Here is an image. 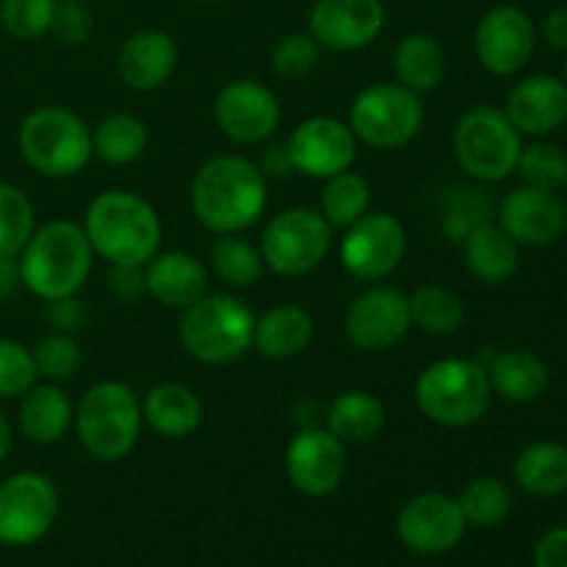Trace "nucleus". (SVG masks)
Segmentation results:
<instances>
[{
    "label": "nucleus",
    "mask_w": 567,
    "mask_h": 567,
    "mask_svg": "<svg viewBox=\"0 0 567 567\" xmlns=\"http://www.w3.org/2000/svg\"><path fill=\"white\" fill-rule=\"evenodd\" d=\"M269 183L258 164L244 155H214L192 181V210L210 233H241L264 216Z\"/></svg>",
    "instance_id": "obj_1"
},
{
    "label": "nucleus",
    "mask_w": 567,
    "mask_h": 567,
    "mask_svg": "<svg viewBox=\"0 0 567 567\" xmlns=\"http://www.w3.org/2000/svg\"><path fill=\"white\" fill-rule=\"evenodd\" d=\"M83 233L111 266H144L161 249V216L142 194L109 188L89 203Z\"/></svg>",
    "instance_id": "obj_2"
},
{
    "label": "nucleus",
    "mask_w": 567,
    "mask_h": 567,
    "mask_svg": "<svg viewBox=\"0 0 567 567\" xmlns=\"http://www.w3.org/2000/svg\"><path fill=\"white\" fill-rule=\"evenodd\" d=\"M20 280L33 297L44 302L75 297L86 286L94 266V249L83 225L70 219H55L37 227L17 255Z\"/></svg>",
    "instance_id": "obj_3"
},
{
    "label": "nucleus",
    "mask_w": 567,
    "mask_h": 567,
    "mask_svg": "<svg viewBox=\"0 0 567 567\" xmlns=\"http://www.w3.org/2000/svg\"><path fill=\"white\" fill-rule=\"evenodd\" d=\"M78 443L100 463H120L136 449L142 435V399L120 380L94 382L72 415Z\"/></svg>",
    "instance_id": "obj_4"
},
{
    "label": "nucleus",
    "mask_w": 567,
    "mask_h": 567,
    "mask_svg": "<svg viewBox=\"0 0 567 567\" xmlns=\"http://www.w3.org/2000/svg\"><path fill=\"white\" fill-rule=\"evenodd\" d=\"M255 319L252 308L236 293H205L183 310L177 336L188 358L205 365H225L252 349Z\"/></svg>",
    "instance_id": "obj_5"
},
{
    "label": "nucleus",
    "mask_w": 567,
    "mask_h": 567,
    "mask_svg": "<svg viewBox=\"0 0 567 567\" xmlns=\"http://www.w3.org/2000/svg\"><path fill=\"white\" fill-rule=\"evenodd\" d=\"M491 380L485 365L468 358L432 360L415 380V404L446 430H465L491 408Z\"/></svg>",
    "instance_id": "obj_6"
},
{
    "label": "nucleus",
    "mask_w": 567,
    "mask_h": 567,
    "mask_svg": "<svg viewBox=\"0 0 567 567\" xmlns=\"http://www.w3.org/2000/svg\"><path fill=\"white\" fill-rule=\"evenodd\" d=\"M17 144L33 172L44 177H75L94 158L92 131L81 114L64 105H42L22 120Z\"/></svg>",
    "instance_id": "obj_7"
},
{
    "label": "nucleus",
    "mask_w": 567,
    "mask_h": 567,
    "mask_svg": "<svg viewBox=\"0 0 567 567\" xmlns=\"http://www.w3.org/2000/svg\"><path fill=\"white\" fill-rule=\"evenodd\" d=\"M524 136L515 131L504 109L474 105L452 131V153L460 169L480 183H502L518 166Z\"/></svg>",
    "instance_id": "obj_8"
},
{
    "label": "nucleus",
    "mask_w": 567,
    "mask_h": 567,
    "mask_svg": "<svg viewBox=\"0 0 567 567\" xmlns=\"http://www.w3.org/2000/svg\"><path fill=\"white\" fill-rule=\"evenodd\" d=\"M349 127L369 147L399 150L424 127V100L399 81L371 83L349 105Z\"/></svg>",
    "instance_id": "obj_9"
},
{
    "label": "nucleus",
    "mask_w": 567,
    "mask_h": 567,
    "mask_svg": "<svg viewBox=\"0 0 567 567\" xmlns=\"http://www.w3.org/2000/svg\"><path fill=\"white\" fill-rule=\"evenodd\" d=\"M332 247V227L316 208H288L277 214L260 236L266 269L282 277L310 275L324 264Z\"/></svg>",
    "instance_id": "obj_10"
},
{
    "label": "nucleus",
    "mask_w": 567,
    "mask_h": 567,
    "mask_svg": "<svg viewBox=\"0 0 567 567\" xmlns=\"http://www.w3.org/2000/svg\"><path fill=\"white\" fill-rule=\"evenodd\" d=\"M59 518V491L39 471H20L0 482V543L33 546Z\"/></svg>",
    "instance_id": "obj_11"
},
{
    "label": "nucleus",
    "mask_w": 567,
    "mask_h": 567,
    "mask_svg": "<svg viewBox=\"0 0 567 567\" xmlns=\"http://www.w3.org/2000/svg\"><path fill=\"white\" fill-rule=\"evenodd\" d=\"M404 252H408L404 225L385 210H369L358 221L343 227L341 247H338L343 269L365 282L391 277L402 266Z\"/></svg>",
    "instance_id": "obj_12"
},
{
    "label": "nucleus",
    "mask_w": 567,
    "mask_h": 567,
    "mask_svg": "<svg viewBox=\"0 0 567 567\" xmlns=\"http://www.w3.org/2000/svg\"><path fill=\"white\" fill-rule=\"evenodd\" d=\"M214 120L230 142L255 147L269 142L282 120L277 94L252 78H236L225 83L214 100Z\"/></svg>",
    "instance_id": "obj_13"
},
{
    "label": "nucleus",
    "mask_w": 567,
    "mask_h": 567,
    "mask_svg": "<svg viewBox=\"0 0 567 567\" xmlns=\"http://www.w3.org/2000/svg\"><path fill=\"white\" fill-rule=\"evenodd\" d=\"M349 446L324 426H302L286 446L288 482L302 496L321 498L336 493L349 474Z\"/></svg>",
    "instance_id": "obj_14"
},
{
    "label": "nucleus",
    "mask_w": 567,
    "mask_h": 567,
    "mask_svg": "<svg viewBox=\"0 0 567 567\" xmlns=\"http://www.w3.org/2000/svg\"><path fill=\"white\" fill-rule=\"evenodd\" d=\"M537 48V28L518 6H493L482 14L474 31V53L493 75H515L532 61Z\"/></svg>",
    "instance_id": "obj_15"
},
{
    "label": "nucleus",
    "mask_w": 567,
    "mask_h": 567,
    "mask_svg": "<svg viewBox=\"0 0 567 567\" xmlns=\"http://www.w3.org/2000/svg\"><path fill=\"white\" fill-rule=\"evenodd\" d=\"M413 327L408 293L391 286H374L354 297L343 316L347 341L360 352H388Z\"/></svg>",
    "instance_id": "obj_16"
},
{
    "label": "nucleus",
    "mask_w": 567,
    "mask_h": 567,
    "mask_svg": "<svg viewBox=\"0 0 567 567\" xmlns=\"http://www.w3.org/2000/svg\"><path fill=\"white\" fill-rule=\"evenodd\" d=\"M286 144L293 172H302L313 181H327L338 172L352 169L358 158V138L349 122L338 116H308L293 127Z\"/></svg>",
    "instance_id": "obj_17"
},
{
    "label": "nucleus",
    "mask_w": 567,
    "mask_h": 567,
    "mask_svg": "<svg viewBox=\"0 0 567 567\" xmlns=\"http://www.w3.org/2000/svg\"><path fill=\"white\" fill-rule=\"evenodd\" d=\"M465 515L446 493L413 496L396 515V535L415 554H446L465 537Z\"/></svg>",
    "instance_id": "obj_18"
},
{
    "label": "nucleus",
    "mask_w": 567,
    "mask_h": 567,
    "mask_svg": "<svg viewBox=\"0 0 567 567\" xmlns=\"http://www.w3.org/2000/svg\"><path fill=\"white\" fill-rule=\"evenodd\" d=\"M385 28L382 0H316L310 33L332 53H354L374 42Z\"/></svg>",
    "instance_id": "obj_19"
},
{
    "label": "nucleus",
    "mask_w": 567,
    "mask_h": 567,
    "mask_svg": "<svg viewBox=\"0 0 567 567\" xmlns=\"http://www.w3.org/2000/svg\"><path fill=\"white\" fill-rule=\"evenodd\" d=\"M498 225L518 241V247H548L565 236L567 203L559 192L518 186L504 194Z\"/></svg>",
    "instance_id": "obj_20"
},
{
    "label": "nucleus",
    "mask_w": 567,
    "mask_h": 567,
    "mask_svg": "<svg viewBox=\"0 0 567 567\" xmlns=\"http://www.w3.org/2000/svg\"><path fill=\"white\" fill-rule=\"evenodd\" d=\"M504 114L520 136H548L567 122V86L563 78L529 75L515 83L504 103Z\"/></svg>",
    "instance_id": "obj_21"
},
{
    "label": "nucleus",
    "mask_w": 567,
    "mask_h": 567,
    "mask_svg": "<svg viewBox=\"0 0 567 567\" xmlns=\"http://www.w3.org/2000/svg\"><path fill=\"white\" fill-rule=\"evenodd\" d=\"M177 66V42L161 28H142L122 42L116 75L133 92H155Z\"/></svg>",
    "instance_id": "obj_22"
},
{
    "label": "nucleus",
    "mask_w": 567,
    "mask_h": 567,
    "mask_svg": "<svg viewBox=\"0 0 567 567\" xmlns=\"http://www.w3.org/2000/svg\"><path fill=\"white\" fill-rule=\"evenodd\" d=\"M208 269L194 255L172 249V252H155L144 264V282L147 293L169 310L192 308L197 299L208 293Z\"/></svg>",
    "instance_id": "obj_23"
},
{
    "label": "nucleus",
    "mask_w": 567,
    "mask_h": 567,
    "mask_svg": "<svg viewBox=\"0 0 567 567\" xmlns=\"http://www.w3.org/2000/svg\"><path fill=\"white\" fill-rule=\"evenodd\" d=\"M465 266L485 286H504L515 277L520 264V247L498 221H480L463 238Z\"/></svg>",
    "instance_id": "obj_24"
},
{
    "label": "nucleus",
    "mask_w": 567,
    "mask_h": 567,
    "mask_svg": "<svg viewBox=\"0 0 567 567\" xmlns=\"http://www.w3.org/2000/svg\"><path fill=\"white\" fill-rule=\"evenodd\" d=\"M72 415H75V408L55 382H37L31 391L20 396L17 426L22 437L37 446H53L70 432Z\"/></svg>",
    "instance_id": "obj_25"
},
{
    "label": "nucleus",
    "mask_w": 567,
    "mask_h": 567,
    "mask_svg": "<svg viewBox=\"0 0 567 567\" xmlns=\"http://www.w3.org/2000/svg\"><path fill=\"white\" fill-rule=\"evenodd\" d=\"M482 365L491 380L493 396H502L509 404L537 402L548 388L546 360L529 349H507Z\"/></svg>",
    "instance_id": "obj_26"
},
{
    "label": "nucleus",
    "mask_w": 567,
    "mask_h": 567,
    "mask_svg": "<svg viewBox=\"0 0 567 567\" xmlns=\"http://www.w3.org/2000/svg\"><path fill=\"white\" fill-rule=\"evenodd\" d=\"M142 419L155 435L188 437L203 424V402L183 382H158L142 396Z\"/></svg>",
    "instance_id": "obj_27"
},
{
    "label": "nucleus",
    "mask_w": 567,
    "mask_h": 567,
    "mask_svg": "<svg viewBox=\"0 0 567 567\" xmlns=\"http://www.w3.org/2000/svg\"><path fill=\"white\" fill-rule=\"evenodd\" d=\"M313 341V316L293 302L271 305L255 319L252 349L269 360H291Z\"/></svg>",
    "instance_id": "obj_28"
},
{
    "label": "nucleus",
    "mask_w": 567,
    "mask_h": 567,
    "mask_svg": "<svg viewBox=\"0 0 567 567\" xmlns=\"http://www.w3.org/2000/svg\"><path fill=\"white\" fill-rule=\"evenodd\" d=\"M385 426V408L369 391H343L324 413V430H330L343 446H360L374 441Z\"/></svg>",
    "instance_id": "obj_29"
},
{
    "label": "nucleus",
    "mask_w": 567,
    "mask_h": 567,
    "mask_svg": "<svg viewBox=\"0 0 567 567\" xmlns=\"http://www.w3.org/2000/svg\"><path fill=\"white\" fill-rule=\"evenodd\" d=\"M393 72L396 81L415 94L435 92L446 75L443 44L430 33H404L393 48Z\"/></svg>",
    "instance_id": "obj_30"
},
{
    "label": "nucleus",
    "mask_w": 567,
    "mask_h": 567,
    "mask_svg": "<svg viewBox=\"0 0 567 567\" xmlns=\"http://www.w3.org/2000/svg\"><path fill=\"white\" fill-rule=\"evenodd\" d=\"M515 482L520 491L537 498H551L567 491V446L554 441H537L515 460Z\"/></svg>",
    "instance_id": "obj_31"
},
{
    "label": "nucleus",
    "mask_w": 567,
    "mask_h": 567,
    "mask_svg": "<svg viewBox=\"0 0 567 567\" xmlns=\"http://www.w3.org/2000/svg\"><path fill=\"white\" fill-rule=\"evenodd\" d=\"M150 144V127L131 111L103 116L92 131V153L109 166L136 164Z\"/></svg>",
    "instance_id": "obj_32"
},
{
    "label": "nucleus",
    "mask_w": 567,
    "mask_h": 567,
    "mask_svg": "<svg viewBox=\"0 0 567 567\" xmlns=\"http://www.w3.org/2000/svg\"><path fill=\"white\" fill-rule=\"evenodd\" d=\"M410 319L426 336L446 338L463 330L465 324V302L454 291L437 282L419 286L413 293H408Z\"/></svg>",
    "instance_id": "obj_33"
},
{
    "label": "nucleus",
    "mask_w": 567,
    "mask_h": 567,
    "mask_svg": "<svg viewBox=\"0 0 567 567\" xmlns=\"http://www.w3.org/2000/svg\"><path fill=\"white\" fill-rule=\"evenodd\" d=\"M210 269L227 288L244 291L264 277L266 264L252 241L241 238L238 233H221L210 244Z\"/></svg>",
    "instance_id": "obj_34"
},
{
    "label": "nucleus",
    "mask_w": 567,
    "mask_h": 567,
    "mask_svg": "<svg viewBox=\"0 0 567 567\" xmlns=\"http://www.w3.org/2000/svg\"><path fill=\"white\" fill-rule=\"evenodd\" d=\"M371 210V183L360 172H338L327 177L319 197V214L330 227H349Z\"/></svg>",
    "instance_id": "obj_35"
},
{
    "label": "nucleus",
    "mask_w": 567,
    "mask_h": 567,
    "mask_svg": "<svg viewBox=\"0 0 567 567\" xmlns=\"http://www.w3.org/2000/svg\"><path fill=\"white\" fill-rule=\"evenodd\" d=\"M457 504L465 515V524L476 526V529H493L507 520L513 498L498 476H474L471 482H465Z\"/></svg>",
    "instance_id": "obj_36"
},
{
    "label": "nucleus",
    "mask_w": 567,
    "mask_h": 567,
    "mask_svg": "<svg viewBox=\"0 0 567 567\" xmlns=\"http://www.w3.org/2000/svg\"><path fill=\"white\" fill-rule=\"evenodd\" d=\"M515 172L520 175L524 186L543 188V192H563L567 186V153L551 142L524 144Z\"/></svg>",
    "instance_id": "obj_37"
},
{
    "label": "nucleus",
    "mask_w": 567,
    "mask_h": 567,
    "mask_svg": "<svg viewBox=\"0 0 567 567\" xmlns=\"http://www.w3.org/2000/svg\"><path fill=\"white\" fill-rule=\"evenodd\" d=\"M37 230V210L22 188L0 183V255H17Z\"/></svg>",
    "instance_id": "obj_38"
},
{
    "label": "nucleus",
    "mask_w": 567,
    "mask_h": 567,
    "mask_svg": "<svg viewBox=\"0 0 567 567\" xmlns=\"http://www.w3.org/2000/svg\"><path fill=\"white\" fill-rule=\"evenodd\" d=\"M55 3L59 0H0V25L9 37L33 42L50 33Z\"/></svg>",
    "instance_id": "obj_39"
},
{
    "label": "nucleus",
    "mask_w": 567,
    "mask_h": 567,
    "mask_svg": "<svg viewBox=\"0 0 567 567\" xmlns=\"http://www.w3.org/2000/svg\"><path fill=\"white\" fill-rule=\"evenodd\" d=\"M321 44L316 42L313 33H288L271 50V70L282 81H302L319 66Z\"/></svg>",
    "instance_id": "obj_40"
},
{
    "label": "nucleus",
    "mask_w": 567,
    "mask_h": 567,
    "mask_svg": "<svg viewBox=\"0 0 567 567\" xmlns=\"http://www.w3.org/2000/svg\"><path fill=\"white\" fill-rule=\"evenodd\" d=\"M31 352L39 377H44L48 382H64L81 369V347L70 332H50Z\"/></svg>",
    "instance_id": "obj_41"
},
{
    "label": "nucleus",
    "mask_w": 567,
    "mask_h": 567,
    "mask_svg": "<svg viewBox=\"0 0 567 567\" xmlns=\"http://www.w3.org/2000/svg\"><path fill=\"white\" fill-rule=\"evenodd\" d=\"M39 382L33 352L20 341L0 338V399H20Z\"/></svg>",
    "instance_id": "obj_42"
},
{
    "label": "nucleus",
    "mask_w": 567,
    "mask_h": 567,
    "mask_svg": "<svg viewBox=\"0 0 567 567\" xmlns=\"http://www.w3.org/2000/svg\"><path fill=\"white\" fill-rule=\"evenodd\" d=\"M92 11L83 6V0H59L50 22V33L61 44H83L92 37Z\"/></svg>",
    "instance_id": "obj_43"
},
{
    "label": "nucleus",
    "mask_w": 567,
    "mask_h": 567,
    "mask_svg": "<svg viewBox=\"0 0 567 567\" xmlns=\"http://www.w3.org/2000/svg\"><path fill=\"white\" fill-rule=\"evenodd\" d=\"M111 291L122 302H138L147 293L144 266H111Z\"/></svg>",
    "instance_id": "obj_44"
},
{
    "label": "nucleus",
    "mask_w": 567,
    "mask_h": 567,
    "mask_svg": "<svg viewBox=\"0 0 567 567\" xmlns=\"http://www.w3.org/2000/svg\"><path fill=\"white\" fill-rule=\"evenodd\" d=\"M535 567H567V526L548 529L535 548Z\"/></svg>",
    "instance_id": "obj_45"
},
{
    "label": "nucleus",
    "mask_w": 567,
    "mask_h": 567,
    "mask_svg": "<svg viewBox=\"0 0 567 567\" xmlns=\"http://www.w3.org/2000/svg\"><path fill=\"white\" fill-rule=\"evenodd\" d=\"M258 169L264 172L266 177H282V175H291L293 172V161L291 153H288V144L286 142H264V150H260V158L255 161Z\"/></svg>",
    "instance_id": "obj_46"
},
{
    "label": "nucleus",
    "mask_w": 567,
    "mask_h": 567,
    "mask_svg": "<svg viewBox=\"0 0 567 567\" xmlns=\"http://www.w3.org/2000/svg\"><path fill=\"white\" fill-rule=\"evenodd\" d=\"M540 37L546 39L548 48L567 50V6H557L543 17Z\"/></svg>",
    "instance_id": "obj_47"
},
{
    "label": "nucleus",
    "mask_w": 567,
    "mask_h": 567,
    "mask_svg": "<svg viewBox=\"0 0 567 567\" xmlns=\"http://www.w3.org/2000/svg\"><path fill=\"white\" fill-rule=\"evenodd\" d=\"M50 305V324L55 327L59 332H72L78 324H81L83 313L81 308H78L75 297H66V299H55V302H48Z\"/></svg>",
    "instance_id": "obj_48"
},
{
    "label": "nucleus",
    "mask_w": 567,
    "mask_h": 567,
    "mask_svg": "<svg viewBox=\"0 0 567 567\" xmlns=\"http://www.w3.org/2000/svg\"><path fill=\"white\" fill-rule=\"evenodd\" d=\"M22 286L20 280V264L11 255H0V302L14 297L17 288Z\"/></svg>",
    "instance_id": "obj_49"
},
{
    "label": "nucleus",
    "mask_w": 567,
    "mask_h": 567,
    "mask_svg": "<svg viewBox=\"0 0 567 567\" xmlns=\"http://www.w3.org/2000/svg\"><path fill=\"white\" fill-rule=\"evenodd\" d=\"M11 441H14V435H11V424L9 419L0 413V463H3L6 454L11 452Z\"/></svg>",
    "instance_id": "obj_50"
},
{
    "label": "nucleus",
    "mask_w": 567,
    "mask_h": 567,
    "mask_svg": "<svg viewBox=\"0 0 567 567\" xmlns=\"http://www.w3.org/2000/svg\"><path fill=\"white\" fill-rule=\"evenodd\" d=\"M563 83L567 86V59H565V70H563Z\"/></svg>",
    "instance_id": "obj_51"
},
{
    "label": "nucleus",
    "mask_w": 567,
    "mask_h": 567,
    "mask_svg": "<svg viewBox=\"0 0 567 567\" xmlns=\"http://www.w3.org/2000/svg\"><path fill=\"white\" fill-rule=\"evenodd\" d=\"M194 3H216V0H194Z\"/></svg>",
    "instance_id": "obj_52"
}]
</instances>
